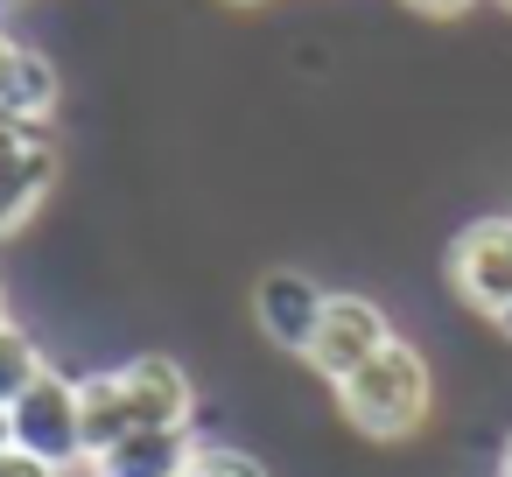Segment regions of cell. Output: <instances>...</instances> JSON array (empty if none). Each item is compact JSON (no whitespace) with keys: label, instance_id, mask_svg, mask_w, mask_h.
I'll list each match as a JSON object with an SVG mask.
<instances>
[{"label":"cell","instance_id":"obj_11","mask_svg":"<svg viewBox=\"0 0 512 477\" xmlns=\"http://www.w3.org/2000/svg\"><path fill=\"white\" fill-rule=\"evenodd\" d=\"M50 372V358H43V344L8 316V323H0V407H15L36 379Z\"/></svg>","mask_w":512,"mask_h":477},{"label":"cell","instance_id":"obj_18","mask_svg":"<svg viewBox=\"0 0 512 477\" xmlns=\"http://www.w3.org/2000/svg\"><path fill=\"white\" fill-rule=\"evenodd\" d=\"M15 8H22V0H0V15H15Z\"/></svg>","mask_w":512,"mask_h":477},{"label":"cell","instance_id":"obj_17","mask_svg":"<svg viewBox=\"0 0 512 477\" xmlns=\"http://www.w3.org/2000/svg\"><path fill=\"white\" fill-rule=\"evenodd\" d=\"M15 442V428H8V407H0V449H8Z\"/></svg>","mask_w":512,"mask_h":477},{"label":"cell","instance_id":"obj_19","mask_svg":"<svg viewBox=\"0 0 512 477\" xmlns=\"http://www.w3.org/2000/svg\"><path fill=\"white\" fill-rule=\"evenodd\" d=\"M225 8H260V0H225Z\"/></svg>","mask_w":512,"mask_h":477},{"label":"cell","instance_id":"obj_16","mask_svg":"<svg viewBox=\"0 0 512 477\" xmlns=\"http://www.w3.org/2000/svg\"><path fill=\"white\" fill-rule=\"evenodd\" d=\"M498 477H512V435L498 442Z\"/></svg>","mask_w":512,"mask_h":477},{"label":"cell","instance_id":"obj_4","mask_svg":"<svg viewBox=\"0 0 512 477\" xmlns=\"http://www.w3.org/2000/svg\"><path fill=\"white\" fill-rule=\"evenodd\" d=\"M386 337H393V323H386V309H379L372 295H330V302H323V323H316V337H309V351H302V365L337 386V379H351Z\"/></svg>","mask_w":512,"mask_h":477},{"label":"cell","instance_id":"obj_5","mask_svg":"<svg viewBox=\"0 0 512 477\" xmlns=\"http://www.w3.org/2000/svg\"><path fill=\"white\" fill-rule=\"evenodd\" d=\"M449 288L477 316L505 309V295H512V218H477L449 239Z\"/></svg>","mask_w":512,"mask_h":477},{"label":"cell","instance_id":"obj_15","mask_svg":"<svg viewBox=\"0 0 512 477\" xmlns=\"http://www.w3.org/2000/svg\"><path fill=\"white\" fill-rule=\"evenodd\" d=\"M491 323H498V337H505V344H512V295H505V309H498V316H491Z\"/></svg>","mask_w":512,"mask_h":477},{"label":"cell","instance_id":"obj_7","mask_svg":"<svg viewBox=\"0 0 512 477\" xmlns=\"http://www.w3.org/2000/svg\"><path fill=\"white\" fill-rule=\"evenodd\" d=\"M120 386H127L134 428H190V421H197V386H190V372H183L169 351L127 358V365H120Z\"/></svg>","mask_w":512,"mask_h":477},{"label":"cell","instance_id":"obj_12","mask_svg":"<svg viewBox=\"0 0 512 477\" xmlns=\"http://www.w3.org/2000/svg\"><path fill=\"white\" fill-rule=\"evenodd\" d=\"M183 477H267V463L246 456V449H225V442H197V456H190Z\"/></svg>","mask_w":512,"mask_h":477},{"label":"cell","instance_id":"obj_14","mask_svg":"<svg viewBox=\"0 0 512 477\" xmlns=\"http://www.w3.org/2000/svg\"><path fill=\"white\" fill-rule=\"evenodd\" d=\"M400 8H414V15H428V22H456V15L477 8V0H400Z\"/></svg>","mask_w":512,"mask_h":477},{"label":"cell","instance_id":"obj_9","mask_svg":"<svg viewBox=\"0 0 512 477\" xmlns=\"http://www.w3.org/2000/svg\"><path fill=\"white\" fill-rule=\"evenodd\" d=\"M57 64L0 29V120H50L57 113Z\"/></svg>","mask_w":512,"mask_h":477},{"label":"cell","instance_id":"obj_10","mask_svg":"<svg viewBox=\"0 0 512 477\" xmlns=\"http://www.w3.org/2000/svg\"><path fill=\"white\" fill-rule=\"evenodd\" d=\"M78 414H85V463H92V456H106L120 435H134V407H127L120 365H113V372H85V379H78Z\"/></svg>","mask_w":512,"mask_h":477},{"label":"cell","instance_id":"obj_21","mask_svg":"<svg viewBox=\"0 0 512 477\" xmlns=\"http://www.w3.org/2000/svg\"><path fill=\"white\" fill-rule=\"evenodd\" d=\"M498 8H505V15H512V0H498Z\"/></svg>","mask_w":512,"mask_h":477},{"label":"cell","instance_id":"obj_6","mask_svg":"<svg viewBox=\"0 0 512 477\" xmlns=\"http://www.w3.org/2000/svg\"><path fill=\"white\" fill-rule=\"evenodd\" d=\"M323 302H330V288H323L316 274H302V267H267V274L253 281V323H260V337H267L274 351H288V358L309 351V337H316V323H323Z\"/></svg>","mask_w":512,"mask_h":477},{"label":"cell","instance_id":"obj_2","mask_svg":"<svg viewBox=\"0 0 512 477\" xmlns=\"http://www.w3.org/2000/svg\"><path fill=\"white\" fill-rule=\"evenodd\" d=\"M64 148L50 120H0V239H15L57 190Z\"/></svg>","mask_w":512,"mask_h":477},{"label":"cell","instance_id":"obj_20","mask_svg":"<svg viewBox=\"0 0 512 477\" xmlns=\"http://www.w3.org/2000/svg\"><path fill=\"white\" fill-rule=\"evenodd\" d=\"M0 323H8V288H0Z\"/></svg>","mask_w":512,"mask_h":477},{"label":"cell","instance_id":"obj_13","mask_svg":"<svg viewBox=\"0 0 512 477\" xmlns=\"http://www.w3.org/2000/svg\"><path fill=\"white\" fill-rule=\"evenodd\" d=\"M0 477H64V470H57V463H43V456H29V449H15V442H8V449H0Z\"/></svg>","mask_w":512,"mask_h":477},{"label":"cell","instance_id":"obj_8","mask_svg":"<svg viewBox=\"0 0 512 477\" xmlns=\"http://www.w3.org/2000/svg\"><path fill=\"white\" fill-rule=\"evenodd\" d=\"M190 456H197V435L190 428H134L106 456H92L85 477H183Z\"/></svg>","mask_w":512,"mask_h":477},{"label":"cell","instance_id":"obj_3","mask_svg":"<svg viewBox=\"0 0 512 477\" xmlns=\"http://www.w3.org/2000/svg\"><path fill=\"white\" fill-rule=\"evenodd\" d=\"M8 428H15V449L57 463L64 477L85 470V414H78V379L71 372H43L15 407H8Z\"/></svg>","mask_w":512,"mask_h":477},{"label":"cell","instance_id":"obj_1","mask_svg":"<svg viewBox=\"0 0 512 477\" xmlns=\"http://www.w3.org/2000/svg\"><path fill=\"white\" fill-rule=\"evenodd\" d=\"M344 428H358L365 442H407L421 435V421L435 414V372L407 337H386L351 379L330 386Z\"/></svg>","mask_w":512,"mask_h":477}]
</instances>
